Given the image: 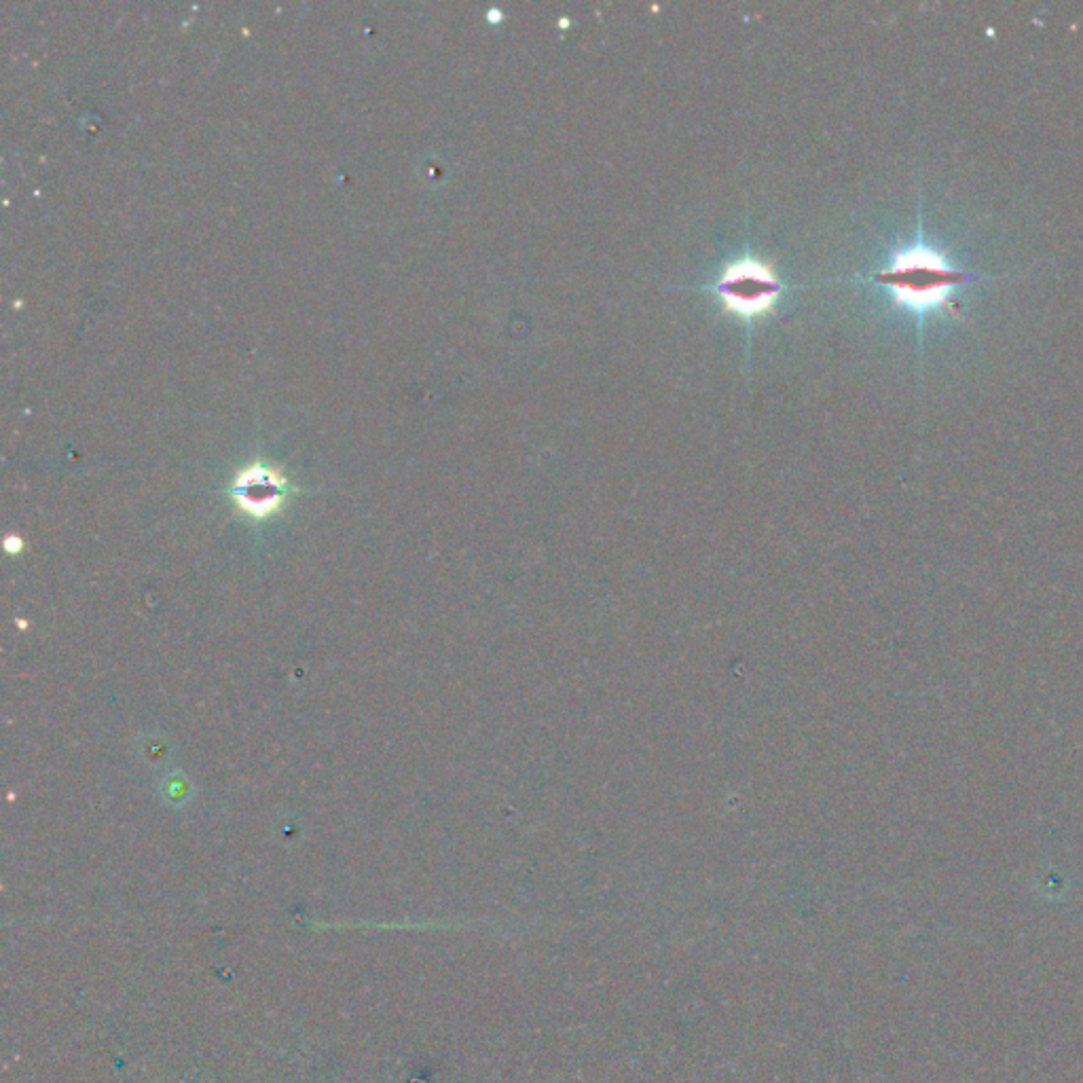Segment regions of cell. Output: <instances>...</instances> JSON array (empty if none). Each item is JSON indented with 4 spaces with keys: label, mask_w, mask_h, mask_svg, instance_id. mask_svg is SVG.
<instances>
[{
    "label": "cell",
    "mask_w": 1083,
    "mask_h": 1083,
    "mask_svg": "<svg viewBox=\"0 0 1083 1083\" xmlns=\"http://www.w3.org/2000/svg\"><path fill=\"white\" fill-rule=\"evenodd\" d=\"M963 275L952 271L940 254L927 248H912L893 256L887 269L876 275V282L893 292V297L914 309L935 307Z\"/></svg>",
    "instance_id": "cell-1"
},
{
    "label": "cell",
    "mask_w": 1083,
    "mask_h": 1083,
    "mask_svg": "<svg viewBox=\"0 0 1083 1083\" xmlns=\"http://www.w3.org/2000/svg\"><path fill=\"white\" fill-rule=\"evenodd\" d=\"M713 292L724 303V309L739 318L751 320L764 316L783 292L777 275L756 259H741L724 269Z\"/></svg>",
    "instance_id": "cell-2"
},
{
    "label": "cell",
    "mask_w": 1083,
    "mask_h": 1083,
    "mask_svg": "<svg viewBox=\"0 0 1083 1083\" xmlns=\"http://www.w3.org/2000/svg\"><path fill=\"white\" fill-rule=\"evenodd\" d=\"M288 495V481L284 476L263 464H254L235 476L231 485V498L252 519H267L278 512Z\"/></svg>",
    "instance_id": "cell-3"
}]
</instances>
